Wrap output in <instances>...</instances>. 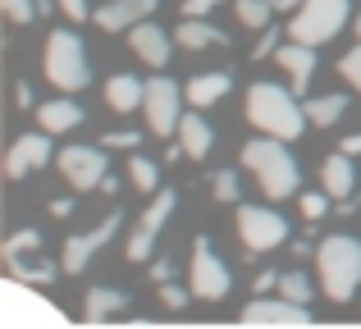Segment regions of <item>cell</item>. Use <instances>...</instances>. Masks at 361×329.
I'll list each match as a JSON object with an SVG mask.
<instances>
[{
    "label": "cell",
    "instance_id": "cell-1",
    "mask_svg": "<svg viewBox=\"0 0 361 329\" xmlns=\"http://www.w3.org/2000/svg\"><path fill=\"white\" fill-rule=\"evenodd\" d=\"M293 97L298 92L279 87V82H256L247 92V124L270 137H298L311 119H307V106H298Z\"/></svg>",
    "mask_w": 361,
    "mask_h": 329
},
{
    "label": "cell",
    "instance_id": "cell-2",
    "mask_svg": "<svg viewBox=\"0 0 361 329\" xmlns=\"http://www.w3.org/2000/svg\"><path fill=\"white\" fill-rule=\"evenodd\" d=\"M243 165L256 174V183H261L265 197H274V201H283V197L298 192L302 183V169L298 161L288 156V147H283V137H252V142L243 147Z\"/></svg>",
    "mask_w": 361,
    "mask_h": 329
},
{
    "label": "cell",
    "instance_id": "cell-3",
    "mask_svg": "<svg viewBox=\"0 0 361 329\" xmlns=\"http://www.w3.org/2000/svg\"><path fill=\"white\" fill-rule=\"evenodd\" d=\"M316 266H320V288L329 302H348L361 284V242L348 233H334L316 247Z\"/></svg>",
    "mask_w": 361,
    "mask_h": 329
},
{
    "label": "cell",
    "instance_id": "cell-4",
    "mask_svg": "<svg viewBox=\"0 0 361 329\" xmlns=\"http://www.w3.org/2000/svg\"><path fill=\"white\" fill-rule=\"evenodd\" d=\"M46 78L60 92H82L92 82L87 51H82V42L73 32H51V42H46Z\"/></svg>",
    "mask_w": 361,
    "mask_h": 329
},
{
    "label": "cell",
    "instance_id": "cell-5",
    "mask_svg": "<svg viewBox=\"0 0 361 329\" xmlns=\"http://www.w3.org/2000/svg\"><path fill=\"white\" fill-rule=\"evenodd\" d=\"M348 14H353L348 0H302L293 23H288V37L293 42H307V46H320V42H329V37H338V27L348 23Z\"/></svg>",
    "mask_w": 361,
    "mask_h": 329
},
{
    "label": "cell",
    "instance_id": "cell-6",
    "mask_svg": "<svg viewBox=\"0 0 361 329\" xmlns=\"http://www.w3.org/2000/svg\"><path fill=\"white\" fill-rule=\"evenodd\" d=\"M238 238L247 252H270L288 238V220L270 206H243L238 211Z\"/></svg>",
    "mask_w": 361,
    "mask_h": 329
},
{
    "label": "cell",
    "instance_id": "cell-7",
    "mask_svg": "<svg viewBox=\"0 0 361 329\" xmlns=\"http://www.w3.org/2000/svg\"><path fill=\"white\" fill-rule=\"evenodd\" d=\"M174 201L178 197L169 192V187H160V192H151V206L142 211V220H137V229H133V238H128V261H147L151 256V247H156V238H160V229H165V220L174 215Z\"/></svg>",
    "mask_w": 361,
    "mask_h": 329
},
{
    "label": "cell",
    "instance_id": "cell-8",
    "mask_svg": "<svg viewBox=\"0 0 361 329\" xmlns=\"http://www.w3.org/2000/svg\"><path fill=\"white\" fill-rule=\"evenodd\" d=\"M178 87L169 78H151L147 82V97H142V115H147V128L156 137H169V133H178Z\"/></svg>",
    "mask_w": 361,
    "mask_h": 329
},
{
    "label": "cell",
    "instance_id": "cell-9",
    "mask_svg": "<svg viewBox=\"0 0 361 329\" xmlns=\"http://www.w3.org/2000/svg\"><path fill=\"white\" fill-rule=\"evenodd\" d=\"M192 293L202 302H224L229 297V270H224V261L211 252L206 238L192 242Z\"/></svg>",
    "mask_w": 361,
    "mask_h": 329
},
{
    "label": "cell",
    "instance_id": "cell-10",
    "mask_svg": "<svg viewBox=\"0 0 361 329\" xmlns=\"http://www.w3.org/2000/svg\"><path fill=\"white\" fill-rule=\"evenodd\" d=\"M119 220H123V211H110L92 233H73V238L64 242V256H60V270H64V275H82V270H87V261L119 233Z\"/></svg>",
    "mask_w": 361,
    "mask_h": 329
},
{
    "label": "cell",
    "instance_id": "cell-11",
    "mask_svg": "<svg viewBox=\"0 0 361 329\" xmlns=\"http://www.w3.org/2000/svg\"><path fill=\"white\" fill-rule=\"evenodd\" d=\"M106 151L101 147H64L60 151V174L64 183H73V192H87V187L106 183Z\"/></svg>",
    "mask_w": 361,
    "mask_h": 329
},
{
    "label": "cell",
    "instance_id": "cell-12",
    "mask_svg": "<svg viewBox=\"0 0 361 329\" xmlns=\"http://www.w3.org/2000/svg\"><path fill=\"white\" fill-rule=\"evenodd\" d=\"M243 321H252V325H307L311 311H307V302H293V297L279 293V297H256V302H247Z\"/></svg>",
    "mask_w": 361,
    "mask_h": 329
},
{
    "label": "cell",
    "instance_id": "cell-13",
    "mask_svg": "<svg viewBox=\"0 0 361 329\" xmlns=\"http://www.w3.org/2000/svg\"><path fill=\"white\" fill-rule=\"evenodd\" d=\"M46 161H51V133H23L14 147H9V156H5V174L9 178H27L32 169H42Z\"/></svg>",
    "mask_w": 361,
    "mask_h": 329
},
{
    "label": "cell",
    "instance_id": "cell-14",
    "mask_svg": "<svg viewBox=\"0 0 361 329\" xmlns=\"http://www.w3.org/2000/svg\"><path fill=\"white\" fill-rule=\"evenodd\" d=\"M156 5L160 0H110V5L97 9V27H106V32H133L142 18L156 14Z\"/></svg>",
    "mask_w": 361,
    "mask_h": 329
},
{
    "label": "cell",
    "instance_id": "cell-15",
    "mask_svg": "<svg viewBox=\"0 0 361 329\" xmlns=\"http://www.w3.org/2000/svg\"><path fill=\"white\" fill-rule=\"evenodd\" d=\"M274 60H279V69L293 78V92H307V82H311V73H316V46H307V42H283L279 51H274Z\"/></svg>",
    "mask_w": 361,
    "mask_h": 329
},
{
    "label": "cell",
    "instance_id": "cell-16",
    "mask_svg": "<svg viewBox=\"0 0 361 329\" xmlns=\"http://www.w3.org/2000/svg\"><path fill=\"white\" fill-rule=\"evenodd\" d=\"M128 46H133L137 60L151 64V69H165V60H169V32H165V27H156L151 18H142V23L128 32Z\"/></svg>",
    "mask_w": 361,
    "mask_h": 329
},
{
    "label": "cell",
    "instance_id": "cell-17",
    "mask_svg": "<svg viewBox=\"0 0 361 329\" xmlns=\"http://www.w3.org/2000/svg\"><path fill=\"white\" fill-rule=\"evenodd\" d=\"M320 183H325V192L334 197V201H353V183H357L353 156H348V151L325 156V165H320Z\"/></svg>",
    "mask_w": 361,
    "mask_h": 329
},
{
    "label": "cell",
    "instance_id": "cell-18",
    "mask_svg": "<svg viewBox=\"0 0 361 329\" xmlns=\"http://www.w3.org/2000/svg\"><path fill=\"white\" fill-rule=\"evenodd\" d=\"M224 42H229V37L215 23H206V18H197V14L178 18V46H183V51H206V46H224Z\"/></svg>",
    "mask_w": 361,
    "mask_h": 329
},
{
    "label": "cell",
    "instance_id": "cell-19",
    "mask_svg": "<svg viewBox=\"0 0 361 329\" xmlns=\"http://www.w3.org/2000/svg\"><path fill=\"white\" fill-rule=\"evenodd\" d=\"M142 97H147V87H142L133 73H115V78L106 82V106L119 110V115H133V110H142Z\"/></svg>",
    "mask_w": 361,
    "mask_h": 329
},
{
    "label": "cell",
    "instance_id": "cell-20",
    "mask_svg": "<svg viewBox=\"0 0 361 329\" xmlns=\"http://www.w3.org/2000/svg\"><path fill=\"white\" fill-rule=\"evenodd\" d=\"M37 119L46 133H69L82 124V106L78 101H46V106H37Z\"/></svg>",
    "mask_w": 361,
    "mask_h": 329
},
{
    "label": "cell",
    "instance_id": "cell-21",
    "mask_svg": "<svg viewBox=\"0 0 361 329\" xmlns=\"http://www.w3.org/2000/svg\"><path fill=\"white\" fill-rule=\"evenodd\" d=\"M229 87H233L229 73H197V78L188 82V101H192V106H215L220 97H229Z\"/></svg>",
    "mask_w": 361,
    "mask_h": 329
},
{
    "label": "cell",
    "instance_id": "cell-22",
    "mask_svg": "<svg viewBox=\"0 0 361 329\" xmlns=\"http://www.w3.org/2000/svg\"><path fill=\"white\" fill-rule=\"evenodd\" d=\"M178 142H183V151L192 156V161H202V156L211 151V124H206L202 115H183L178 119Z\"/></svg>",
    "mask_w": 361,
    "mask_h": 329
},
{
    "label": "cell",
    "instance_id": "cell-23",
    "mask_svg": "<svg viewBox=\"0 0 361 329\" xmlns=\"http://www.w3.org/2000/svg\"><path fill=\"white\" fill-rule=\"evenodd\" d=\"M123 302H128L123 288H92L87 302H82V316H87V321H106V316H115Z\"/></svg>",
    "mask_w": 361,
    "mask_h": 329
},
{
    "label": "cell",
    "instance_id": "cell-24",
    "mask_svg": "<svg viewBox=\"0 0 361 329\" xmlns=\"http://www.w3.org/2000/svg\"><path fill=\"white\" fill-rule=\"evenodd\" d=\"M343 110H348V97H311V101H307V119H311L316 128L338 124V119H343Z\"/></svg>",
    "mask_w": 361,
    "mask_h": 329
},
{
    "label": "cell",
    "instance_id": "cell-25",
    "mask_svg": "<svg viewBox=\"0 0 361 329\" xmlns=\"http://www.w3.org/2000/svg\"><path fill=\"white\" fill-rule=\"evenodd\" d=\"M5 266H9V275H14V279H23V284H51V279H55V266H46V261H23V256H9Z\"/></svg>",
    "mask_w": 361,
    "mask_h": 329
},
{
    "label": "cell",
    "instance_id": "cell-26",
    "mask_svg": "<svg viewBox=\"0 0 361 329\" xmlns=\"http://www.w3.org/2000/svg\"><path fill=\"white\" fill-rule=\"evenodd\" d=\"M128 178L137 192H160V169L147 161V156H133L128 161Z\"/></svg>",
    "mask_w": 361,
    "mask_h": 329
},
{
    "label": "cell",
    "instance_id": "cell-27",
    "mask_svg": "<svg viewBox=\"0 0 361 329\" xmlns=\"http://www.w3.org/2000/svg\"><path fill=\"white\" fill-rule=\"evenodd\" d=\"M270 14H274L270 0H238V18H243L247 27H256V32H265V27H270Z\"/></svg>",
    "mask_w": 361,
    "mask_h": 329
},
{
    "label": "cell",
    "instance_id": "cell-28",
    "mask_svg": "<svg viewBox=\"0 0 361 329\" xmlns=\"http://www.w3.org/2000/svg\"><path fill=\"white\" fill-rule=\"evenodd\" d=\"M23 252H42V233L37 229H18V233H9L5 238V247H0V256H23Z\"/></svg>",
    "mask_w": 361,
    "mask_h": 329
},
{
    "label": "cell",
    "instance_id": "cell-29",
    "mask_svg": "<svg viewBox=\"0 0 361 329\" xmlns=\"http://www.w3.org/2000/svg\"><path fill=\"white\" fill-rule=\"evenodd\" d=\"M279 293L293 302H311V279L302 270H288V275H279Z\"/></svg>",
    "mask_w": 361,
    "mask_h": 329
},
{
    "label": "cell",
    "instance_id": "cell-30",
    "mask_svg": "<svg viewBox=\"0 0 361 329\" xmlns=\"http://www.w3.org/2000/svg\"><path fill=\"white\" fill-rule=\"evenodd\" d=\"M0 9H5L9 23H32V18H42L37 0H0Z\"/></svg>",
    "mask_w": 361,
    "mask_h": 329
},
{
    "label": "cell",
    "instance_id": "cell-31",
    "mask_svg": "<svg viewBox=\"0 0 361 329\" xmlns=\"http://www.w3.org/2000/svg\"><path fill=\"white\" fill-rule=\"evenodd\" d=\"M211 192H215V201H238V174H233V169L215 174L211 178Z\"/></svg>",
    "mask_w": 361,
    "mask_h": 329
},
{
    "label": "cell",
    "instance_id": "cell-32",
    "mask_svg": "<svg viewBox=\"0 0 361 329\" xmlns=\"http://www.w3.org/2000/svg\"><path fill=\"white\" fill-rule=\"evenodd\" d=\"M329 201H334L329 192H307V197H302V215H307V220H325Z\"/></svg>",
    "mask_w": 361,
    "mask_h": 329
},
{
    "label": "cell",
    "instance_id": "cell-33",
    "mask_svg": "<svg viewBox=\"0 0 361 329\" xmlns=\"http://www.w3.org/2000/svg\"><path fill=\"white\" fill-rule=\"evenodd\" d=\"M338 73H343V78L361 92V46H353V51H348L343 60H338Z\"/></svg>",
    "mask_w": 361,
    "mask_h": 329
},
{
    "label": "cell",
    "instance_id": "cell-34",
    "mask_svg": "<svg viewBox=\"0 0 361 329\" xmlns=\"http://www.w3.org/2000/svg\"><path fill=\"white\" fill-rule=\"evenodd\" d=\"M279 37H288V32H279V27H265V32H261V42H256V51H252V60H265V55H274V51H279Z\"/></svg>",
    "mask_w": 361,
    "mask_h": 329
},
{
    "label": "cell",
    "instance_id": "cell-35",
    "mask_svg": "<svg viewBox=\"0 0 361 329\" xmlns=\"http://www.w3.org/2000/svg\"><path fill=\"white\" fill-rule=\"evenodd\" d=\"M160 302H165L169 311H178V306H188V293L178 284H160Z\"/></svg>",
    "mask_w": 361,
    "mask_h": 329
},
{
    "label": "cell",
    "instance_id": "cell-36",
    "mask_svg": "<svg viewBox=\"0 0 361 329\" xmlns=\"http://www.w3.org/2000/svg\"><path fill=\"white\" fill-rule=\"evenodd\" d=\"M142 133H106L101 137V147H137Z\"/></svg>",
    "mask_w": 361,
    "mask_h": 329
},
{
    "label": "cell",
    "instance_id": "cell-37",
    "mask_svg": "<svg viewBox=\"0 0 361 329\" xmlns=\"http://www.w3.org/2000/svg\"><path fill=\"white\" fill-rule=\"evenodd\" d=\"M60 9L73 18V23H82V18H87V0H60Z\"/></svg>",
    "mask_w": 361,
    "mask_h": 329
},
{
    "label": "cell",
    "instance_id": "cell-38",
    "mask_svg": "<svg viewBox=\"0 0 361 329\" xmlns=\"http://www.w3.org/2000/svg\"><path fill=\"white\" fill-rule=\"evenodd\" d=\"M215 5H220V0H183V14H197V18H206Z\"/></svg>",
    "mask_w": 361,
    "mask_h": 329
},
{
    "label": "cell",
    "instance_id": "cell-39",
    "mask_svg": "<svg viewBox=\"0 0 361 329\" xmlns=\"http://www.w3.org/2000/svg\"><path fill=\"white\" fill-rule=\"evenodd\" d=\"M169 275H174V261H156V266H151V279H156V284H169Z\"/></svg>",
    "mask_w": 361,
    "mask_h": 329
},
{
    "label": "cell",
    "instance_id": "cell-40",
    "mask_svg": "<svg viewBox=\"0 0 361 329\" xmlns=\"http://www.w3.org/2000/svg\"><path fill=\"white\" fill-rule=\"evenodd\" d=\"M338 151H348V156H361V133H353V137H343V147Z\"/></svg>",
    "mask_w": 361,
    "mask_h": 329
},
{
    "label": "cell",
    "instance_id": "cell-41",
    "mask_svg": "<svg viewBox=\"0 0 361 329\" xmlns=\"http://www.w3.org/2000/svg\"><path fill=\"white\" fill-rule=\"evenodd\" d=\"M270 288H279V275H261L256 279V293H270Z\"/></svg>",
    "mask_w": 361,
    "mask_h": 329
},
{
    "label": "cell",
    "instance_id": "cell-42",
    "mask_svg": "<svg viewBox=\"0 0 361 329\" xmlns=\"http://www.w3.org/2000/svg\"><path fill=\"white\" fill-rule=\"evenodd\" d=\"M270 5H274V9H288V14H293V9H298L302 0H270Z\"/></svg>",
    "mask_w": 361,
    "mask_h": 329
},
{
    "label": "cell",
    "instance_id": "cell-43",
    "mask_svg": "<svg viewBox=\"0 0 361 329\" xmlns=\"http://www.w3.org/2000/svg\"><path fill=\"white\" fill-rule=\"evenodd\" d=\"M357 37H361V14H357Z\"/></svg>",
    "mask_w": 361,
    "mask_h": 329
}]
</instances>
